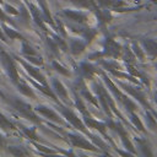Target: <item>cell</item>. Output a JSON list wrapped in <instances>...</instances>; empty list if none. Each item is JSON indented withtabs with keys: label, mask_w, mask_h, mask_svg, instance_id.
I'll return each mask as SVG.
<instances>
[{
	"label": "cell",
	"mask_w": 157,
	"mask_h": 157,
	"mask_svg": "<svg viewBox=\"0 0 157 157\" xmlns=\"http://www.w3.org/2000/svg\"><path fill=\"white\" fill-rule=\"evenodd\" d=\"M0 96L2 97V99H4L7 104H10V105H11L15 110H17L21 115H23L25 118H27V119H29V120H32V121H34V123H39L38 117L32 112L31 107H29L27 103L22 102V101L18 99V98H15V97H10V96H7V94H4V93H1V92H0Z\"/></svg>",
	"instance_id": "6da1fadb"
},
{
	"label": "cell",
	"mask_w": 157,
	"mask_h": 157,
	"mask_svg": "<svg viewBox=\"0 0 157 157\" xmlns=\"http://www.w3.org/2000/svg\"><path fill=\"white\" fill-rule=\"evenodd\" d=\"M0 60H1V64H2L4 69L6 70V74L9 75V77L13 82L17 83L18 82V75H17V70H16L15 63H13L12 58L2 48H0Z\"/></svg>",
	"instance_id": "7a4b0ae2"
},
{
	"label": "cell",
	"mask_w": 157,
	"mask_h": 157,
	"mask_svg": "<svg viewBox=\"0 0 157 157\" xmlns=\"http://www.w3.org/2000/svg\"><path fill=\"white\" fill-rule=\"evenodd\" d=\"M69 137H70V141L72 142L74 146L76 147H81V148H87V150H92L94 151V146L91 145L86 139H83L82 136H77V135H72V134H69Z\"/></svg>",
	"instance_id": "3957f363"
},
{
	"label": "cell",
	"mask_w": 157,
	"mask_h": 157,
	"mask_svg": "<svg viewBox=\"0 0 157 157\" xmlns=\"http://www.w3.org/2000/svg\"><path fill=\"white\" fill-rule=\"evenodd\" d=\"M63 15H65L69 20L71 21H75V22H78V23H82L87 20V16L86 13L81 12V11H70V10H64L63 11Z\"/></svg>",
	"instance_id": "277c9868"
},
{
	"label": "cell",
	"mask_w": 157,
	"mask_h": 157,
	"mask_svg": "<svg viewBox=\"0 0 157 157\" xmlns=\"http://www.w3.org/2000/svg\"><path fill=\"white\" fill-rule=\"evenodd\" d=\"M105 54L110 55V56H118L119 53H120V45L118 43H115L113 39H107V43H105Z\"/></svg>",
	"instance_id": "5b68a950"
},
{
	"label": "cell",
	"mask_w": 157,
	"mask_h": 157,
	"mask_svg": "<svg viewBox=\"0 0 157 157\" xmlns=\"http://www.w3.org/2000/svg\"><path fill=\"white\" fill-rule=\"evenodd\" d=\"M63 114L66 117V119H67L69 121H71V124H72L74 126H76L77 129H80V130L85 131V128H83L82 123L78 120V118H77V117H76L71 110H69V109H63Z\"/></svg>",
	"instance_id": "8992f818"
},
{
	"label": "cell",
	"mask_w": 157,
	"mask_h": 157,
	"mask_svg": "<svg viewBox=\"0 0 157 157\" xmlns=\"http://www.w3.org/2000/svg\"><path fill=\"white\" fill-rule=\"evenodd\" d=\"M21 64L26 67V70L29 72V75L31 76H33L36 80H38L40 83H43V85H45L47 86V83H45V80H44V77H43V75L38 71V69H36V67H33V66H31V65H28L27 63H23L22 60H21Z\"/></svg>",
	"instance_id": "52a82bcc"
},
{
	"label": "cell",
	"mask_w": 157,
	"mask_h": 157,
	"mask_svg": "<svg viewBox=\"0 0 157 157\" xmlns=\"http://www.w3.org/2000/svg\"><path fill=\"white\" fill-rule=\"evenodd\" d=\"M36 110H37V112H39L40 114H43L44 117H47V118H49V119H52V120L56 121V123H61V120H60V118L56 115V113H54L52 109H49V108H47V107L38 105V107L36 108Z\"/></svg>",
	"instance_id": "ba28073f"
},
{
	"label": "cell",
	"mask_w": 157,
	"mask_h": 157,
	"mask_svg": "<svg viewBox=\"0 0 157 157\" xmlns=\"http://www.w3.org/2000/svg\"><path fill=\"white\" fill-rule=\"evenodd\" d=\"M28 7H29V10H31V13H32V16H33V18H34V21H36V23L38 25V26H40L42 28H44V23H43V17H42V15H40V12H39V10L34 6V5H32L31 2H28ZM45 29V28H44Z\"/></svg>",
	"instance_id": "9c48e42d"
},
{
	"label": "cell",
	"mask_w": 157,
	"mask_h": 157,
	"mask_svg": "<svg viewBox=\"0 0 157 157\" xmlns=\"http://www.w3.org/2000/svg\"><path fill=\"white\" fill-rule=\"evenodd\" d=\"M70 49H71V53L75 54V55H78L80 53L83 52L85 49V43L78 40V39H72L71 43H70Z\"/></svg>",
	"instance_id": "30bf717a"
},
{
	"label": "cell",
	"mask_w": 157,
	"mask_h": 157,
	"mask_svg": "<svg viewBox=\"0 0 157 157\" xmlns=\"http://www.w3.org/2000/svg\"><path fill=\"white\" fill-rule=\"evenodd\" d=\"M53 87L55 90V92L59 94V97H61L64 101L67 99V93H66V90L64 88V86L56 80V78H53Z\"/></svg>",
	"instance_id": "8fae6325"
},
{
	"label": "cell",
	"mask_w": 157,
	"mask_h": 157,
	"mask_svg": "<svg viewBox=\"0 0 157 157\" xmlns=\"http://www.w3.org/2000/svg\"><path fill=\"white\" fill-rule=\"evenodd\" d=\"M144 45L146 48V52L152 55V56H156L157 55V43L153 42V40H144Z\"/></svg>",
	"instance_id": "7c38bea8"
},
{
	"label": "cell",
	"mask_w": 157,
	"mask_h": 157,
	"mask_svg": "<svg viewBox=\"0 0 157 157\" xmlns=\"http://www.w3.org/2000/svg\"><path fill=\"white\" fill-rule=\"evenodd\" d=\"M86 124L90 126V128H94V129H98L102 134H105V131H104V129H105V126H104V124H102V123H98V121H96L94 119H92V118H90V117H87L86 118Z\"/></svg>",
	"instance_id": "4fadbf2b"
},
{
	"label": "cell",
	"mask_w": 157,
	"mask_h": 157,
	"mask_svg": "<svg viewBox=\"0 0 157 157\" xmlns=\"http://www.w3.org/2000/svg\"><path fill=\"white\" fill-rule=\"evenodd\" d=\"M2 31L7 34V38H10V39H15V38H18V39H23V37H22V34H20L18 32H16L15 29H12V28H10V27H7V26H2Z\"/></svg>",
	"instance_id": "5bb4252c"
},
{
	"label": "cell",
	"mask_w": 157,
	"mask_h": 157,
	"mask_svg": "<svg viewBox=\"0 0 157 157\" xmlns=\"http://www.w3.org/2000/svg\"><path fill=\"white\" fill-rule=\"evenodd\" d=\"M17 87H18V90L25 94V96H28V97H34V93H33V91H32V88L27 85V83H25V82H17Z\"/></svg>",
	"instance_id": "9a60e30c"
},
{
	"label": "cell",
	"mask_w": 157,
	"mask_h": 157,
	"mask_svg": "<svg viewBox=\"0 0 157 157\" xmlns=\"http://www.w3.org/2000/svg\"><path fill=\"white\" fill-rule=\"evenodd\" d=\"M0 128L4 130H12V129H15V125L5 115H2L0 113Z\"/></svg>",
	"instance_id": "2e32d148"
},
{
	"label": "cell",
	"mask_w": 157,
	"mask_h": 157,
	"mask_svg": "<svg viewBox=\"0 0 157 157\" xmlns=\"http://www.w3.org/2000/svg\"><path fill=\"white\" fill-rule=\"evenodd\" d=\"M9 151L15 155V156H25V155H29V152L23 148V147H20V146H10L9 147Z\"/></svg>",
	"instance_id": "e0dca14e"
},
{
	"label": "cell",
	"mask_w": 157,
	"mask_h": 157,
	"mask_svg": "<svg viewBox=\"0 0 157 157\" xmlns=\"http://www.w3.org/2000/svg\"><path fill=\"white\" fill-rule=\"evenodd\" d=\"M81 70H82V72H83V75L86 76V77H92V75L94 74V72H97V70L93 67V66H91V65H88V64H82L81 65Z\"/></svg>",
	"instance_id": "ac0fdd59"
},
{
	"label": "cell",
	"mask_w": 157,
	"mask_h": 157,
	"mask_svg": "<svg viewBox=\"0 0 157 157\" xmlns=\"http://www.w3.org/2000/svg\"><path fill=\"white\" fill-rule=\"evenodd\" d=\"M22 54H25L26 56H32V55H37L36 50L28 44V43H23L22 45Z\"/></svg>",
	"instance_id": "d6986e66"
},
{
	"label": "cell",
	"mask_w": 157,
	"mask_h": 157,
	"mask_svg": "<svg viewBox=\"0 0 157 157\" xmlns=\"http://www.w3.org/2000/svg\"><path fill=\"white\" fill-rule=\"evenodd\" d=\"M71 2L78 7H90L91 6V2L88 0H71Z\"/></svg>",
	"instance_id": "ffe728a7"
},
{
	"label": "cell",
	"mask_w": 157,
	"mask_h": 157,
	"mask_svg": "<svg viewBox=\"0 0 157 157\" xmlns=\"http://www.w3.org/2000/svg\"><path fill=\"white\" fill-rule=\"evenodd\" d=\"M53 66L55 67V70H56V71L61 72L63 75H69V71H67V70H65V67H63L61 65H59L56 61H54V63H53Z\"/></svg>",
	"instance_id": "44dd1931"
},
{
	"label": "cell",
	"mask_w": 157,
	"mask_h": 157,
	"mask_svg": "<svg viewBox=\"0 0 157 157\" xmlns=\"http://www.w3.org/2000/svg\"><path fill=\"white\" fill-rule=\"evenodd\" d=\"M23 130V132L29 137V139H34V140H37L38 137H37V135H36V132H34V129H32V130H28V129H22Z\"/></svg>",
	"instance_id": "7402d4cb"
},
{
	"label": "cell",
	"mask_w": 157,
	"mask_h": 157,
	"mask_svg": "<svg viewBox=\"0 0 157 157\" xmlns=\"http://www.w3.org/2000/svg\"><path fill=\"white\" fill-rule=\"evenodd\" d=\"M146 119L148 120V124H150V126H151V129H152V130H156V129H157V125H156V123H155V120H153V118H152V117H151V115H150L148 113L146 114Z\"/></svg>",
	"instance_id": "603a6c76"
},
{
	"label": "cell",
	"mask_w": 157,
	"mask_h": 157,
	"mask_svg": "<svg viewBox=\"0 0 157 157\" xmlns=\"http://www.w3.org/2000/svg\"><path fill=\"white\" fill-rule=\"evenodd\" d=\"M132 121L135 123V125H137V126H139V129H140V130H144V126H142L141 121H140V120L137 119V117H136V115H134V114H132Z\"/></svg>",
	"instance_id": "cb8c5ba5"
},
{
	"label": "cell",
	"mask_w": 157,
	"mask_h": 157,
	"mask_svg": "<svg viewBox=\"0 0 157 157\" xmlns=\"http://www.w3.org/2000/svg\"><path fill=\"white\" fill-rule=\"evenodd\" d=\"M5 9H6V11H7V12H10V13H15V15H16V13H18V12L15 10V7H12V6H11V5H9V4H5Z\"/></svg>",
	"instance_id": "d4e9b609"
},
{
	"label": "cell",
	"mask_w": 157,
	"mask_h": 157,
	"mask_svg": "<svg viewBox=\"0 0 157 157\" xmlns=\"http://www.w3.org/2000/svg\"><path fill=\"white\" fill-rule=\"evenodd\" d=\"M36 146H37V148H38V150H40V151H43V152H45V153H54V151H53V150L45 148L44 146H40V145H36Z\"/></svg>",
	"instance_id": "484cf974"
},
{
	"label": "cell",
	"mask_w": 157,
	"mask_h": 157,
	"mask_svg": "<svg viewBox=\"0 0 157 157\" xmlns=\"http://www.w3.org/2000/svg\"><path fill=\"white\" fill-rule=\"evenodd\" d=\"M134 52L136 53V55H139V58H140V59H142V58H144V54H142V52L140 50V48H139V47L134 45Z\"/></svg>",
	"instance_id": "4316f807"
},
{
	"label": "cell",
	"mask_w": 157,
	"mask_h": 157,
	"mask_svg": "<svg viewBox=\"0 0 157 157\" xmlns=\"http://www.w3.org/2000/svg\"><path fill=\"white\" fill-rule=\"evenodd\" d=\"M0 20H2V21H9V20H10V18L4 13V11H2L1 9H0Z\"/></svg>",
	"instance_id": "83f0119b"
},
{
	"label": "cell",
	"mask_w": 157,
	"mask_h": 157,
	"mask_svg": "<svg viewBox=\"0 0 157 157\" xmlns=\"http://www.w3.org/2000/svg\"><path fill=\"white\" fill-rule=\"evenodd\" d=\"M4 146H5V140H4V137L0 135V148L4 147Z\"/></svg>",
	"instance_id": "f1b7e54d"
},
{
	"label": "cell",
	"mask_w": 157,
	"mask_h": 157,
	"mask_svg": "<svg viewBox=\"0 0 157 157\" xmlns=\"http://www.w3.org/2000/svg\"><path fill=\"white\" fill-rule=\"evenodd\" d=\"M0 39H1V40H7V38L4 36V33H2V31H1V29H0Z\"/></svg>",
	"instance_id": "f546056e"
},
{
	"label": "cell",
	"mask_w": 157,
	"mask_h": 157,
	"mask_svg": "<svg viewBox=\"0 0 157 157\" xmlns=\"http://www.w3.org/2000/svg\"><path fill=\"white\" fill-rule=\"evenodd\" d=\"M1 2H2V0H0V4H1Z\"/></svg>",
	"instance_id": "4dcf8cb0"
},
{
	"label": "cell",
	"mask_w": 157,
	"mask_h": 157,
	"mask_svg": "<svg viewBox=\"0 0 157 157\" xmlns=\"http://www.w3.org/2000/svg\"><path fill=\"white\" fill-rule=\"evenodd\" d=\"M38 1H39V2H40V1H43V0H38Z\"/></svg>",
	"instance_id": "1f68e13d"
},
{
	"label": "cell",
	"mask_w": 157,
	"mask_h": 157,
	"mask_svg": "<svg viewBox=\"0 0 157 157\" xmlns=\"http://www.w3.org/2000/svg\"><path fill=\"white\" fill-rule=\"evenodd\" d=\"M12 1H13V0H12Z\"/></svg>",
	"instance_id": "d6a6232c"
}]
</instances>
